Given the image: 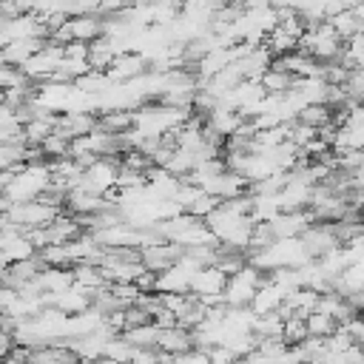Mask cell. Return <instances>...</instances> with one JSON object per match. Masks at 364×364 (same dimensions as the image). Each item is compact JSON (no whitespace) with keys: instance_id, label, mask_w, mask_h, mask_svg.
Segmentation results:
<instances>
[{"instance_id":"cell-8","label":"cell","mask_w":364,"mask_h":364,"mask_svg":"<svg viewBox=\"0 0 364 364\" xmlns=\"http://www.w3.org/2000/svg\"><path fill=\"white\" fill-rule=\"evenodd\" d=\"M330 23H333V28L341 34V40H344V43H347L350 37H355V34H361V31H364V20H361V14H358L355 9H344V11L333 14V17H330Z\"/></svg>"},{"instance_id":"cell-3","label":"cell","mask_w":364,"mask_h":364,"mask_svg":"<svg viewBox=\"0 0 364 364\" xmlns=\"http://www.w3.org/2000/svg\"><path fill=\"white\" fill-rule=\"evenodd\" d=\"M301 242H304V247H307V253L313 256V259H321V256H327L330 250H336L341 242H338V236H336V230H333V225H313V228H307L304 233H301Z\"/></svg>"},{"instance_id":"cell-14","label":"cell","mask_w":364,"mask_h":364,"mask_svg":"<svg viewBox=\"0 0 364 364\" xmlns=\"http://www.w3.org/2000/svg\"><path fill=\"white\" fill-rule=\"evenodd\" d=\"M131 364H159V350L156 347H136Z\"/></svg>"},{"instance_id":"cell-5","label":"cell","mask_w":364,"mask_h":364,"mask_svg":"<svg viewBox=\"0 0 364 364\" xmlns=\"http://www.w3.org/2000/svg\"><path fill=\"white\" fill-rule=\"evenodd\" d=\"M68 28H71V40L94 43L105 34V17L102 14H74L68 20Z\"/></svg>"},{"instance_id":"cell-1","label":"cell","mask_w":364,"mask_h":364,"mask_svg":"<svg viewBox=\"0 0 364 364\" xmlns=\"http://www.w3.org/2000/svg\"><path fill=\"white\" fill-rule=\"evenodd\" d=\"M341 48H344V40H341V34L333 28L330 20L310 23L307 31L301 34V43H299V51H307L310 57H316V60H321V63L338 60Z\"/></svg>"},{"instance_id":"cell-12","label":"cell","mask_w":364,"mask_h":364,"mask_svg":"<svg viewBox=\"0 0 364 364\" xmlns=\"http://www.w3.org/2000/svg\"><path fill=\"white\" fill-rule=\"evenodd\" d=\"M159 327L154 324V321H148V324H139V327H128L122 336L134 344V347H156L159 344Z\"/></svg>"},{"instance_id":"cell-6","label":"cell","mask_w":364,"mask_h":364,"mask_svg":"<svg viewBox=\"0 0 364 364\" xmlns=\"http://www.w3.org/2000/svg\"><path fill=\"white\" fill-rule=\"evenodd\" d=\"M46 46L43 37H23V40H11L3 46V63L6 65H23L26 60H31L40 48Z\"/></svg>"},{"instance_id":"cell-9","label":"cell","mask_w":364,"mask_h":364,"mask_svg":"<svg viewBox=\"0 0 364 364\" xmlns=\"http://www.w3.org/2000/svg\"><path fill=\"white\" fill-rule=\"evenodd\" d=\"M97 128L102 131H111V134H125L134 128V111H122V108H111L100 117Z\"/></svg>"},{"instance_id":"cell-2","label":"cell","mask_w":364,"mask_h":364,"mask_svg":"<svg viewBox=\"0 0 364 364\" xmlns=\"http://www.w3.org/2000/svg\"><path fill=\"white\" fill-rule=\"evenodd\" d=\"M262 273H267V270H259L256 264H245L239 273H233L228 279V287H225V301L230 307H250L256 290L267 282Z\"/></svg>"},{"instance_id":"cell-11","label":"cell","mask_w":364,"mask_h":364,"mask_svg":"<svg viewBox=\"0 0 364 364\" xmlns=\"http://www.w3.org/2000/svg\"><path fill=\"white\" fill-rule=\"evenodd\" d=\"M307 338H310L307 318H301V316L284 318V324H282V341H284L287 347H296V344H301V341H307Z\"/></svg>"},{"instance_id":"cell-10","label":"cell","mask_w":364,"mask_h":364,"mask_svg":"<svg viewBox=\"0 0 364 364\" xmlns=\"http://www.w3.org/2000/svg\"><path fill=\"white\" fill-rule=\"evenodd\" d=\"M262 85H264V91H267V94H287V91L296 85V74H290V71H282V68L270 65V71L262 77Z\"/></svg>"},{"instance_id":"cell-15","label":"cell","mask_w":364,"mask_h":364,"mask_svg":"<svg viewBox=\"0 0 364 364\" xmlns=\"http://www.w3.org/2000/svg\"><path fill=\"white\" fill-rule=\"evenodd\" d=\"M355 11H358V14H361V20H364V6H361V9H355Z\"/></svg>"},{"instance_id":"cell-4","label":"cell","mask_w":364,"mask_h":364,"mask_svg":"<svg viewBox=\"0 0 364 364\" xmlns=\"http://www.w3.org/2000/svg\"><path fill=\"white\" fill-rule=\"evenodd\" d=\"M145 65H148V57H145V54L122 51V54H117L114 65H111L105 74H108L114 82H128V80H136V77L145 71Z\"/></svg>"},{"instance_id":"cell-13","label":"cell","mask_w":364,"mask_h":364,"mask_svg":"<svg viewBox=\"0 0 364 364\" xmlns=\"http://www.w3.org/2000/svg\"><path fill=\"white\" fill-rule=\"evenodd\" d=\"M307 327H310V336L327 338V336H333V333L338 330V321H336L333 316L321 313V310H313V313L307 316Z\"/></svg>"},{"instance_id":"cell-7","label":"cell","mask_w":364,"mask_h":364,"mask_svg":"<svg viewBox=\"0 0 364 364\" xmlns=\"http://www.w3.org/2000/svg\"><path fill=\"white\" fill-rule=\"evenodd\" d=\"M37 282L46 293H63L74 284V267H46L37 276Z\"/></svg>"}]
</instances>
